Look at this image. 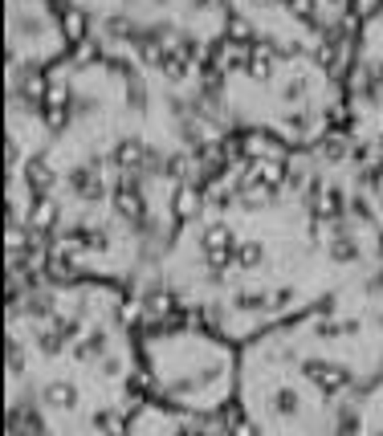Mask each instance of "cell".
<instances>
[]
</instances>
